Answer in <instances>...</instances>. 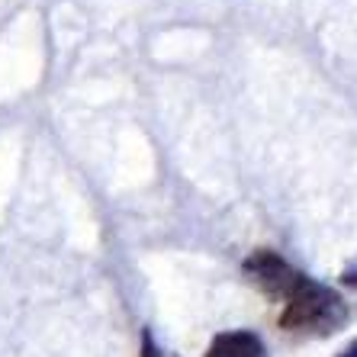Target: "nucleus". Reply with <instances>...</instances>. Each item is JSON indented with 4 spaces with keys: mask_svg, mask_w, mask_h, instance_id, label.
Segmentation results:
<instances>
[{
    "mask_svg": "<svg viewBox=\"0 0 357 357\" xmlns=\"http://www.w3.org/2000/svg\"><path fill=\"white\" fill-rule=\"evenodd\" d=\"M348 322V306L344 299L325 287V283L303 277L299 287L287 296L280 312V325L287 332H316V335H328L338 332L341 325Z\"/></svg>",
    "mask_w": 357,
    "mask_h": 357,
    "instance_id": "f257e3e1",
    "label": "nucleus"
},
{
    "mask_svg": "<svg viewBox=\"0 0 357 357\" xmlns=\"http://www.w3.org/2000/svg\"><path fill=\"white\" fill-rule=\"evenodd\" d=\"M245 274L258 283L267 296L283 299V303H287V296L299 287V280L306 277V274H299L296 267L287 264L280 255H274V251H267V248L255 251V255L245 261Z\"/></svg>",
    "mask_w": 357,
    "mask_h": 357,
    "instance_id": "f03ea898",
    "label": "nucleus"
},
{
    "mask_svg": "<svg viewBox=\"0 0 357 357\" xmlns=\"http://www.w3.org/2000/svg\"><path fill=\"white\" fill-rule=\"evenodd\" d=\"M206 357H267V351L255 332H222L213 338Z\"/></svg>",
    "mask_w": 357,
    "mask_h": 357,
    "instance_id": "7ed1b4c3",
    "label": "nucleus"
},
{
    "mask_svg": "<svg viewBox=\"0 0 357 357\" xmlns=\"http://www.w3.org/2000/svg\"><path fill=\"white\" fill-rule=\"evenodd\" d=\"M142 357H161L158 354V348H155V341L145 335V344H142Z\"/></svg>",
    "mask_w": 357,
    "mask_h": 357,
    "instance_id": "20e7f679",
    "label": "nucleus"
},
{
    "mask_svg": "<svg viewBox=\"0 0 357 357\" xmlns=\"http://www.w3.org/2000/svg\"><path fill=\"white\" fill-rule=\"evenodd\" d=\"M341 283H348V287H357V271H348V274L341 277Z\"/></svg>",
    "mask_w": 357,
    "mask_h": 357,
    "instance_id": "39448f33",
    "label": "nucleus"
},
{
    "mask_svg": "<svg viewBox=\"0 0 357 357\" xmlns=\"http://www.w3.org/2000/svg\"><path fill=\"white\" fill-rule=\"evenodd\" d=\"M338 357H357V341H354V344H351V348H344V351H341Z\"/></svg>",
    "mask_w": 357,
    "mask_h": 357,
    "instance_id": "423d86ee",
    "label": "nucleus"
}]
</instances>
